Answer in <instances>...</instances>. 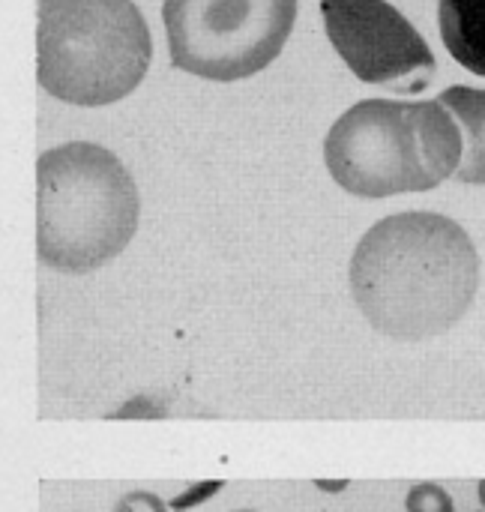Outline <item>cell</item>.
Masks as SVG:
<instances>
[{
	"mask_svg": "<svg viewBox=\"0 0 485 512\" xmlns=\"http://www.w3.org/2000/svg\"><path fill=\"white\" fill-rule=\"evenodd\" d=\"M360 315L387 339L426 342L450 333L480 291V252L450 216L408 210L375 222L348 267Z\"/></svg>",
	"mask_w": 485,
	"mask_h": 512,
	"instance_id": "cell-1",
	"label": "cell"
},
{
	"mask_svg": "<svg viewBox=\"0 0 485 512\" xmlns=\"http://www.w3.org/2000/svg\"><path fill=\"white\" fill-rule=\"evenodd\" d=\"M141 198L126 165L90 141L51 147L36 162V255L69 276L114 261L135 237Z\"/></svg>",
	"mask_w": 485,
	"mask_h": 512,
	"instance_id": "cell-2",
	"label": "cell"
},
{
	"mask_svg": "<svg viewBox=\"0 0 485 512\" xmlns=\"http://www.w3.org/2000/svg\"><path fill=\"white\" fill-rule=\"evenodd\" d=\"M324 162L357 198L429 192L456 174L462 132L441 102L363 99L327 132Z\"/></svg>",
	"mask_w": 485,
	"mask_h": 512,
	"instance_id": "cell-3",
	"label": "cell"
},
{
	"mask_svg": "<svg viewBox=\"0 0 485 512\" xmlns=\"http://www.w3.org/2000/svg\"><path fill=\"white\" fill-rule=\"evenodd\" d=\"M150 27L132 0H39L36 78L60 102L99 108L147 75Z\"/></svg>",
	"mask_w": 485,
	"mask_h": 512,
	"instance_id": "cell-4",
	"label": "cell"
},
{
	"mask_svg": "<svg viewBox=\"0 0 485 512\" xmlns=\"http://www.w3.org/2000/svg\"><path fill=\"white\" fill-rule=\"evenodd\" d=\"M171 63L210 81H240L285 48L297 0H165Z\"/></svg>",
	"mask_w": 485,
	"mask_h": 512,
	"instance_id": "cell-5",
	"label": "cell"
},
{
	"mask_svg": "<svg viewBox=\"0 0 485 512\" xmlns=\"http://www.w3.org/2000/svg\"><path fill=\"white\" fill-rule=\"evenodd\" d=\"M336 54L366 84L423 90L435 75V54L420 30L387 0H321Z\"/></svg>",
	"mask_w": 485,
	"mask_h": 512,
	"instance_id": "cell-6",
	"label": "cell"
},
{
	"mask_svg": "<svg viewBox=\"0 0 485 512\" xmlns=\"http://www.w3.org/2000/svg\"><path fill=\"white\" fill-rule=\"evenodd\" d=\"M438 102L450 111L453 120H459L465 138H462V162L456 168L459 183L485 186V90L477 87H447Z\"/></svg>",
	"mask_w": 485,
	"mask_h": 512,
	"instance_id": "cell-7",
	"label": "cell"
},
{
	"mask_svg": "<svg viewBox=\"0 0 485 512\" xmlns=\"http://www.w3.org/2000/svg\"><path fill=\"white\" fill-rule=\"evenodd\" d=\"M441 39L471 72L485 75V0H441Z\"/></svg>",
	"mask_w": 485,
	"mask_h": 512,
	"instance_id": "cell-8",
	"label": "cell"
},
{
	"mask_svg": "<svg viewBox=\"0 0 485 512\" xmlns=\"http://www.w3.org/2000/svg\"><path fill=\"white\" fill-rule=\"evenodd\" d=\"M405 512H456L453 498L438 483H417L405 495Z\"/></svg>",
	"mask_w": 485,
	"mask_h": 512,
	"instance_id": "cell-9",
	"label": "cell"
},
{
	"mask_svg": "<svg viewBox=\"0 0 485 512\" xmlns=\"http://www.w3.org/2000/svg\"><path fill=\"white\" fill-rule=\"evenodd\" d=\"M222 486H225L222 480H204V483H195V486L183 489V495H177L174 501H168V510L171 512L198 510L204 501L216 498V495L222 492Z\"/></svg>",
	"mask_w": 485,
	"mask_h": 512,
	"instance_id": "cell-10",
	"label": "cell"
},
{
	"mask_svg": "<svg viewBox=\"0 0 485 512\" xmlns=\"http://www.w3.org/2000/svg\"><path fill=\"white\" fill-rule=\"evenodd\" d=\"M159 417H165V408L150 396H138L114 414V420H159Z\"/></svg>",
	"mask_w": 485,
	"mask_h": 512,
	"instance_id": "cell-11",
	"label": "cell"
},
{
	"mask_svg": "<svg viewBox=\"0 0 485 512\" xmlns=\"http://www.w3.org/2000/svg\"><path fill=\"white\" fill-rule=\"evenodd\" d=\"M114 512H171L168 504L153 492H129L117 501Z\"/></svg>",
	"mask_w": 485,
	"mask_h": 512,
	"instance_id": "cell-12",
	"label": "cell"
},
{
	"mask_svg": "<svg viewBox=\"0 0 485 512\" xmlns=\"http://www.w3.org/2000/svg\"><path fill=\"white\" fill-rule=\"evenodd\" d=\"M315 486L321 489V492H330V495H339V492H345L351 483L348 480H315Z\"/></svg>",
	"mask_w": 485,
	"mask_h": 512,
	"instance_id": "cell-13",
	"label": "cell"
},
{
	"mask_svg": "<svg viewBox=\"0 0 485 512\" xmlns=\"http://www.w3.org/2000/svg\"><path fill=\"white\" fill-rule=\"evenodd\" d=\"M477 495H480V504H483V510H485V480H480V486H477Z\"/></svg>",
	"mask_w": 485,
	"mask_h": 512,
	"instance_id": "cell-14",
	"label": "cell"
},
{
	"mask_svg": "<svg viewBox=\"0 0 485 512\" xmlns=\"http://www.w3.org/2000/svg\"><path fill=\"white\" fill-rule=\"evenodd\" d=\"M237 512H255V510H237Z\"/></svg>",
	"mask_w": 485,
	"mask_h": 512,
	"instance_id": "cell-15",
	"label": "cell"
}]
</instances>
